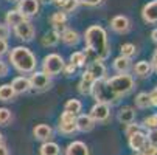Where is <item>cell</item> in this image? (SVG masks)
Here are the masks:
<instances>
[{"instance_id":"obj_43","label":"cell","mask_w":157,"mask_h":155,"mask_svg":"<svg viewBox=\"0 0 157 155\" xmlns=\"http://www.w3.org/2000/svg\"><path fill=\"white\" fill-rule=\"evenodd\" d=\"M8 53V43L5 39H0V57Z\"/></svg>"},{"instance_id":"obj_26","label":"cell","mask_w":157,"mask_h":155,"mask_svg":"<svg viewBox=\"0 0 157 155\" xmlns=\"http://www.w3.org/2000/svg\"><path fill=\"white\" fill-rule=\"evenodd\" d=\"M59 40H61V39H59V34H58L55 30H52V31H48V33L44 34V37H42L40 42H42L44 47H55Z\"/></svg>"},{"instance_id":"obj_18","label":"cell","mask_w":157,"mask_h":155,"mask_svg":"<svg viewBox=\"0 0 157 155\" xmlns=\"http://www.w3.org/2000/svg\"><path fill=\"white\" fill-rule=\"evenodd\" d=\"M65 155H90V152L82 141H73L67 146Z\"/></svg>"},{"instance_id":"obj_29","label":"cell","mask_w":157,"mask_h":155,"mask_svg":"<svg viewBox=\"0 0 157 155\" xmlns=\"http://www.w3.org/2000/svg\"><path fill=\"white\" fill-rule=\"evenodd\" d=\"M81 109H82V104L79 99H69L65 102V110L67 112H72L75 115H78L81 112Z\"/></svg>"},{"instance_id":"obj_20","label":"cell","mask_w":157,"mask_h":155,"mask_svg":"<svg viewBox=\"0 0 157 155\" xmlns=\"http://www.w3.org/2000/svg\"><path fill=\"white\" fill-rule=\"evenodd\" d=\"M11 87L14 88L16 93H25V92H28L30 88H31L30 79L25 78V76H17V78H14L13 82H11Z\"/></svg>"},{"instance_id":"obj_42","label":"cell","mask_w":157,"mask_h":155,"mask_svg":"<svg viewBox=\"0 0 157 155\" xmlns=\"http://www.w3.org/2000/svg\"><path fill=\"white\" fill-rule=\"evenodd\" d=\"M142 153L143 155H157V147H154V146L146 143V146L142 149Z\"/></svg>"},{"instance_id":"obj_24","label":"cell","mask_w":157,"mask_h":155,"mask_svg":"<svg viewBox=\"0 0 157 155\" xmlns=\"http://www.w3.org/2000/svg\"><path fill=\"white\" fill-rule=\"evenodd\" d=\"M114 68L118 73H128V70L131 68V57H124V56H118L114 61Z\"/></svg>"},{"instance_id":"obj_6","label":"cell","mask_w":157,"mask_h":155,"mask_svg":"<svg viewBox=\"0 0 157 155\" xmlns=\"http://www.w3.org/2000/svg\"><path fill=\"white\" fill-rule=\"evenodd\" d=\"M30 85H31L33 90L42 92V90L50 88L52 81H50V76H47L45 73H42V72H33L31 73V78H30Z\"/></svg>"},{"instance_id":"obj_7","label":"cell","mask_w":157,"mask_h":155,"mask_svg":"<svg viewBox=\"0 0 157 155\" xmlns=\"http://www.w3.org/2000/svg\"><path fill=\"white\" fill-rule=\"evenodd\" d=\"M14 33H16V36H17L20 40H24V42L33 40V37H34V34H36L33 24H31V22H28V20H24L22 24L16 25V27H14Z\"/></svg>"},{"instance_id":"obj_50","label":"cell","mask_w":157,"mask_h":155,"mask_svg":"<svg viewBox=\"0 0 157 155\" xmlns=\"http://www.w3.org/2000/svg\"><path fill=\"white\" fill-rule=\"evenodd\" d=\"M8 2H19V0H8Z\"/></svg>"},{"instance_id":"obj_34","label":"cell","mask_w":157,"mask_h":155,"mask_svg":"<svg viewBox=\"0 0 157 155\" xmlns=\"http://www.w3.org/2000/svg\"><path fill=\"white\" fill-rule=\"evenodd\" d=\"M11 112L8 109H5V107H2L0 109V126H6L10 121H11Z\"/></svg>"},{"instance_id":"obj_40","label":"cell","mask_w":157,"mask_h":155,"mask_svg":"<svg viewBox=\"0 0 157 155\" xmlns=\"http://www.w3.org/2000/svg\"><path fill=\"white\" fill-rule=\"evenodd\" d=\"M140 130V126H137V124H134V123H131V124H126V137H131L132 134H136V132H139Z\"/></svg>"},{"instance_id":"obj_8","label":"cell","mask_w":157,"mask_h":155,"mask_svg":"<svg viewBox=\"0 0 157 155\" xmlns=\"http://www.w3.org/2000/svg\"><path fill=\"white\" fill-rule=\"evenodd\" d=\"M90 116L94 118L95 123H104L110 116V105L104 102H97L92 110H90Z\"/></svg>"},{"instance_id":"obj_46","label":"cell","mask_w":157,"mask_h":155,"mask_svg":"<svg viewBox=\"0 0 157 155\" xmlns=\"http://www.w3.org/2000/svg\"><path fill=\"white\" fill-rule=\"evenodd\" d=\"M151 64H152L151 67L157 72V50H155V51H154V54H152V62H151Z\"/></svg>"},{"instance_id":"obj_3","label":"cell","mask_w":157,"mask_h":155,"mask_svg":"<svg viewBox=\"0 0 157 155\" xmlns=\"http://www.w3.org/2000/svg\"><path fill=\"white\" fill-rule=\"evenodd\" d=\"M106 79H107L109 87L112 88V92H114L118 98L131 93L132 88L136 87V81H134V78L131 75H128V73H120L117 76L106 78Z\"/></svg>"},{"instance_id":"obj_31","label":"cell","mask_w":157,"mask_h":155,"mask_svg":"<svg viewBox=\"0 0 157 155\" xmlns=\"http://www.w3.org/2000/svg\"><path fill=\"white\" fill-rule=\"evenodd\" d=\"M78 130L76 127V121H72V123H59V132L64 135H70V134H75Z\"/></svg>"},{"instance_id":"obj_39","label":"cell","mask_w":157,"mask_h":155,"mask_svg":"<svg viewBox=\"0 0 157 155\" xmlns=\"http://www.w3.org/2000/svg\"><path fill=\"white\" fill-rule=\"evenodd\" d=\"M76 3L84 6H98L103 3V0H76Z\"/></svg>"},{"instance_id":"obj_15","label":"cell","mask_w":157,"mask_h":155,"mask_svg":"<svg viewBox=\"0 0 157 155\" xmlns=\"http://www.w3.org/2000/svg\"><path fill=\"white\" fill-rule=\"evenodd\" d=\"M94 76L89 73V72H84L81 81H79V85H78V90L81 95H90L92 93V87H94Z\"/></svg>"},{"instance_id":"obj_47","label":"cell","mask_w":157,"mask_h":155,"mask_svg":"<svg viewBox=\"0 0 157 155\" xmlns=\"http://www.w3.org/2000/svg\"><path fill=\"white\" fill-rule=\"evenodd\" d=\"M0 155H8V149L3 144H0Z\"/></svg>"},{"instance_id":"obj_27","label":"cell","mask_w":157,"mask_h":155,"mask_svg":"<svg viewBox=\"0 0 157 155\" xmlns=\"http://www.w3.org/2000/svg\"><path fill=\"white\" fill-rule=\"evenodd\" d=\"M14 96H16V92L11 87V84L0 85V101H13Z\"/></svg>"},{"instance_id":"obj_32","label":"cell","mask_w":157,"mask_h":155,"mask_svg":"<svg viewBox=\"0 0 157 155\" xmlns=\"http://www.w3.org/2000/svg\"><path fill=\"white\" fill-rule=\"evenodd\" d=\"M136 53H137V48H136L134 43H123V45H121V56L132 57Z\"/></svg>"},{"instance_id":"obj_44","label":"cell","mask_w":157,"mask_h":155,"mask_svg":"<svg viewBox=\"0 0 157 155\" xmlns=\"http://www.w3.org/2000/svg\"><path fill=\"white\" fill-rule=\"evenodd\" d=\"M149 101H151V105L157 107V85L154 87V90L149 93Z\"/></svg>"},{"instance_id":"obj_10","label":"cell","mask_w":157,"mask_h":155,"mask_svg":"<svg viewBox=\"0 0 157 155\" xmlns=\"http://www.w3.org/2000/svg\"><path fill=\"white\" fill-rule=\"evenodd\" d=\"M110 28L114 30L118 34H124L129 31L131 28V22L126 16H115L114 19L110 20Z\"/></svg>"},{"instance_id":"obj_19","label":"cell","mask_w":157,"mask_h":155,"mask_svg":"<svg viewBox=\"0 0 157 155\" xmlns=\"http://www.w3.org/2000/svg\"><path fill=\"white\" fill-rule=\"evenodd\" d=\"M76 127L81 132H90L95 127V121L90 115H78L76 116Z\"/></svg>"},{"instance_id":"obj_25","label":"cell","mask_w":157,"mask_h":155,"mask_svg":"<svg viewBox=\"0 0 157 155\" xmlns=\"http://www.w3.org/2000/svg\"><path fill=\"white\" fill-rule=\"evenodd\" d=\"M59 153H61V149L53 141H45L40 146V155H59Z\"/></svg>"},{"instance_id":"obj_41","label":"cell","mask_w":157,"mask_h":155,"mask_svg":"<svg viewBox=\"0 0 157 155\" xmlns=\"http://www.w3.org/2000/svg\"><path fill=\"white\" fill-rule=\"evenodd\" d=\"M10 33H11V30H10V27L5 24V25H2L0 24V39H8L10 37Z\"/></svg>"},{"instance_id":"obj_33","label":"cell","mask_w":157,"mask_h":155,"mask_svg":"<svg viewBox=\"0 0 157 155\" xmlns=\"http://www.w3.org/2000/svg\"><path fill=\"white\" fill-rule=\"evenodd\" d=\"M76 6H78V3H76V0H65V2L59 6L61 8V11L62 13H73L75 9H76Z\"/></svg>"},{"instance_id":"obj_9","label":"cell","mask_w":157,"mask_h":155,"mask_svg":"<svg viewBox=\"0 0 157 155\" xmlns=\"http://www.w3.org/2000/svg\"><path fill=\"white\" fill-rule=\"evenodd\" d=\"M39 0H19L17 11L22 13L25 17H33L39 13Z\"/></svg>"},{"instance_id":"obj_5","label":"cell","mask_w":157,"mask_h":155,"mask_svg":"<svg viewBox=\"0 0 157 155\" xmlns=\"http://www.w3.org/2000/svg\"><path fill=\"white\" fill-rule=\"evenodd\" d=\"M64 64L65 62L61 54H58V53L47 54L42 61V73H45L47 76H56L62 72Z\"/></svg>"},{"instance_id":"obj_17","label":"cell","mask_w":157,"mask_h":155,"mask_svg":"<svg viewBox=\"0 0 157 155\" xmlns=\"http://www.w3.org/2000/svg\"><path fill=\"white\" fill-rule=\"evenodd\" d=\"M59 39L65 43V45H69V47H73V45H76V43L79 42V34L75 31V30H72V28H65L61 34H59Z\"/></svg>"},{"instance_id":"obj_21","label":"cell","mask_w":157,"mask_h":155,"mask_svg":"<svg viewBox=\"0 0 157 155\" xmlns=\"http://www.w3.org/2000/svg\"><path fill=\"white\" fill-rule=\"evenodd\" d=\"M5 20H6V25L8 27H13L14 28L16 25H19L24 20H27V17L22 14V13H19L17 9H10L6 13V16H5Z\"/></svg>"},{"instance_id":"obj_4","label":"cell","mask_w":157,"mask_h":155,"mask_svg":"<svg viewBox=\"0 0 157 155\" xmlns=\"http://www.w3.org/2000/svg\"><path fill=\"white\" fill-rule=\"evenodd\" d=\"M90 95H94V98H95L97 102H104V104H109V105L115 104V102L120 99L114 92H112V88L109 87L106 78L97 79V81L94 82L92 93H90Z\"/></svg>"},{"instance_id":"obj_37","label":"cell","mask_w":157,"mask_h":155,"mask_svg":"<svg viewBox=\"0 0 157 155\" xmlns=\"http://www.w3.org/2000/svg\"><path fill=\"white\" fill-rule=\"evenodd\" d=\"M146 141H148V144L157 147V129H151L149 130V134L146 137Z\"/></svg>"},{"instance_id":"obj_49","label":"cell","mask_w":157,"mask_h":155,"mask_svg":"<svg viewBox=\"0 0 157 155\" xmlns=\"http://www.w3.org/2000/svg\"><path fill=\"white\" fill-rule=\"evenodd\" d=\"M0 144H3V135L0 134Z\"/></svg>"},{"instance_id":"obj_12","label":"cell","mask_w":157,"mask_h":155,"mask_svg":"<svg viewBox=\"0 0 157 155\" xmlns=\"http://www.w3.org/2000/svg\"><path fill=\"white\" fill-rule=\"evenodd\" d=\"M50 24L53 25V30L58 33V34H61L65 28H67V16H65V13H62V11H58V13H55L52 17H50Z\"/></svg>"},{"instance_id":"obj_48","label":"cell","mask_w":157,"mask_h":155,"mask_svg":"<svg viewBox=\"0 0 157 155\" xmlns=\"http://www.w3.org/2000/svg\"><path fill=\"white\" fill-rule=\"evenodd\" d=\"M151 37H152V40H154V42L157 43V28H155V30H154V31L151 33Z\"/></svg>"},{"instance_id":"obj_11","label":"cell","mask_w":157,"mask_h":155,"mask_svg":"<svg viewBox=\"0 0 157 155\" xmlns=\"http://www.w3.org/2000/svg\"><path fill=\"white\" fill-rule=\"evenodd\" d=\"M142 17L148 24H157V0H152L143 6Z\"/></svg>"},{"instance_id":"obj_38","label":"cell","mask_w":157,"mask_h":155,"mask_svg":"<svg viewBox=\"0 0 157 155\" xmlns=\"http://www.w3.org/2000/svg\"><path fill=\"white\" fill-rule=\"evenodd\" d=\"M75 72H76V67L72 64V62H69V64H64V68H62V73L65 75V76H72V75H75Z\"/></svg>"},{"instance_id":"obj_28","label":"cell","mask_w":157,"mask_h":155,"mask_svg":"<svg viewBox=\"0 0 157 155\" xmlns=\"http://www.w3.org/2000/svg\"><path fill=\"white\" fill-rule=\"evenodd\" d=\"M70 62L75 65L76 68H78V67H84V65L87 64V62H86V54H84V51H75V53H72Z\"/></svg>"},{"instance_id":"obj_35","label":"cell","mask_w":157,"mask_h":155,"mask_svg":"<svg viewBox=\"0 0 157 155\" xmlns=\"http://www.w3.org/2000/svg\"><path fill=\"white\" fill-rule=\"evenodd\" d=\"M143 124H145V127H148V129H157V115H149V116H146L145 121H143Z\"/></svg>"},{"instance_id":"obj_2","label":"cell","mask_w":157,"mask_h":155,"mask_svg":"<svg viewBox=\"0 0 157 155\" xmlns=\"http://www.w3.org/2000/svg\"><path fill=\"white\" fill-rule=\"evenodd\" d=\"M10 62L19 73H33L36 70V56L27 47H16L10 53Z\"/></svg>"},{"instance_id":"obj_13","label":"cell","mask_w":157,"mask_h":155,"mask_svg":"<svg viewBox=\"0 0 157 155\" xmlns=\"http://www.w3.org/2000/svg\"><path fill=\"white\" fill-rule=\"evenodd\" d=\"M146 135L142 134V132H136V134H132L129 137V146L132 150H136V152H142V149L146 146Z\"/></svg>"},{"instance_id":"obj_36","label":"cell","mask_w":157,"mask_h":155,"mask_svg":"<svg viewBox=\"0 0 157 155\" xmlns=\"http://www.w3.org/2000/svg\"><path fill=\"white\" fill-rule=\"evenodd\" d=\"M72 121H76V115L72 113V112H62L61 113V118H59V123H72Z\"/></svg>"},{"instance_id":"obj_14","label":"cell","mask_w":157,"mask_h":155,"mask_svg":"<svg viewBox=\"0 0 157 155\" xmlns=\"http://www.w3.org/2000/svg\"><path fill=\"white\" fill-rule=\"evenodd\" d=\"M33 135L36 140H40V141H48L52 137H53V129L48 126V124H37L33 130Z\"/></svg>"},{"instance_id":"obj_23","label":"cell","mask_w":157,"mask_h":155,"mask_svg":"<svg viewBox=\"0 0 157 155\" xmlns=\"http://www.w3.org/2000/svg\"><path fill=\"white\" fill-rule=\"evenodd\" d=\"M134 72H136V75L140 76V78H148L152 72V67H151V64L148 61H140V62L136 64Z\"/></svg>"},{"instance_id":"obj_51","label":"cell","mask_w":157,"mask_h":155,"mask_svg":"<svg viewBox=\"0 0 157 155\" xmlns=\"http://www.w3.org/2000/svg\"><path fill=\"white\" fill-rule=\"evenodd\" d=\"M139 155H143V153H139Z\"/></svg>"},{"instance_id":"obj_1","label":"cell","mask_w":157,"mask_h":155,"mask_svg":"<svg viewBox=\"0 0 157 155\" xmlns=\"http://www.w3.org/2000/svg\"><path fill=\"white\" fill-rule=\"evenodd\" d=\"M86 40V62L104 61L110 54V45L107 40V33L100 25L89 27L84 33Z\"/></svg>"},{"instance_id":"obj_45","label":"cell","mask_w":157,"mask_h":155,"mask_svg":"<svg viewBox=\"0 0 157 155\" xmlns=\"http://www.w3.org/2000/svg\"><path fill=\"white\" fill-rule=\"evenodd\" d=\"M6 75H8V65L3 61H0V78H3Z\"/></svg>"},{"instance_id":"obj_16","label":"cell","mask_w":157,"mask_h":155,"mask_svg":"<svg viewBox=\"0 0 157 155\" xmlns=\"http://www.w3.org/2000/svg\"><path fill=\"white\" fill-rule=\"evenodd\" d=\"M86 72H89L92 76H94V79L97 81V79H103V78H106V67H104V64L101 62V61H95V62H89V65H87V70Z\"/></svg>"},{"instance_id":"obj_30","label":"cell","mask_w":157,"mask_h":155,"mask_svg":"<svg viewBox=\"0 0 157 155\" xmlns=\"http://www.w3.org/2000/svg\"><path fill=\"white\" fill-rule=\"evenodd\" d=\"M136 105H137L139 109H148V107L151 105L149 93H145V92L139 93V95L136 96Z\"/></svg>"},{"instance_id":"obj_22","label":"cell","mask_w":157,"mask_h":155,"mask_svg":"<svg viewBox=\"0 0 157 155\" xmlns=\"http://www.w3.org/2000/svg\"><path fill=\"white\" fill-rule=\"evenodd\" d=\"M134 120H136V112H134L132 107H121L120 112H118V121L121 124H131L134 123Z\"/></svg>"}]
</instances>
